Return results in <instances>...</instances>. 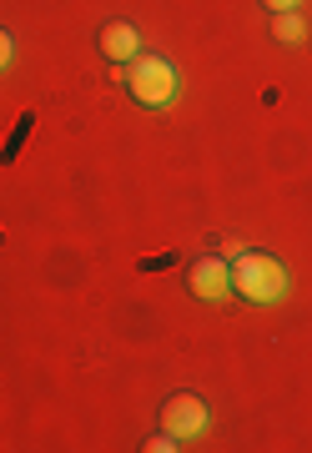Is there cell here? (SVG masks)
Instances as JSON below:
<instances>
[{
    "mask_svg": "<svg viewBox=\"0 0 312 453\" xmlns=\"http://www.w3.org/2000/svg\"><path fill=\"white\" fill-rule=\"evenodd\" d=\"M232 292L247 303H278V297H287V267L267 252H237L232 257Z\"/></svg>",
    "mask_w": 312,
    "mask_h": 453,
    "instance_id": "cell-1",
    "label": "cell"
},
{
    "mask_svg": "<svg viewBox=\"0 0 312 453\" xmlns=\"http://www.w3.org/2000/svg\"><path fill=\"white\" fill-rule=\"evenodd\" d=\"M126 91H132L141 106H171V96H177V65L166 61V56H151V50H141L132 65H126Z\"/></svg>",
    "mask_w": 312,
    "mask_h": 453,
    "instance_id": "cell-2",
    "label": "cell"
},
{
    "mask_svg": "<svg viewBox=\"0 0 312 453\" xmlns=\"http://www.w3.org/2000/svg\"><path fill=\"white\" fill-rule=\"evenodd\" d=\"M162 428L171 438H202L207 434V403H202L197 393H177V398H166Z\"/></svg>",
    "mask_w": 312,
    "mask_h": 453,
    "instance_id": "cell-3",
    "label": "cell"
},
{
    "mask_svg": "<svg viewBox=\"0 0 312 453\" xmlns=\"http://www.w3.org/2000/svg\"><path fill=\"white\" fill-rule=\"evenodd\" d=\"M192 292L202 303H222L232 292V257H202L192 267Z\"/></svg>",
    "mask_w": 312,
    "mask_h": 453,
    "instance_id": "cell-4",
    "label": "cell"
},
{
    "mask_svg": "<svg viewBox=\"0 0 312 453\" xmlns=\"http://www.w3.org/2000/svg\"><path fill=\"white\" fill-rule=\"evenodd\" d=\"M101 50H106V61L132 65L136 56H141V31H136L132 20H111V26L101 31Z\"/></svg>",
    "mask_w": 312,
    "mask_h": 453,
    "instance_id": "cell-5",
    "label": "cell"
},
{
    "mask_svg": "<svg viewBox=\"0 0 312 453\" xmlns=\"http://www.w3.org/2000/svg\"><path fill=\"white\" fill-rule=\"evenodd\" d=\"M272 41H282V46H302V41H308V26H302V16H297V11H282V16H272Z\"/></svg>",
    "mask_w": 312,
    "mask_h": 453,
    "instance_id": "cell-6",
    "label": "cell"
},
{
    "mask_svg": "<svg viewBox=\"0 0 312 453\" xmlns=\"http://www.w3.org/2000/svg\"><path fill=\"white\" fill-rule=\"evenodd\" d=\"M177 443H181V438H171V434H166V428H162V434L151 438L147 449H151V453H177Z\"/></svg>",
    "mask_w": 312,
    "mask_h": 453,
    "instance_id": "cell-7",
    "label": "cell"
},
{
    "mask_svg": "<svg viewBox=\"0 0 312 453\" xmlns=\"http://www.w3.org/2000/svg\"><path fill=\"white\" fill-rule=\"evenodd\" d=\"M11 56H16V46H11V31H0V71L11 65Z\"/></svg>",
    "mask_w": 312,
    "mask_h": 453,
    "instance_id": "cell-8",
    "label": "cell"
},
{
    "mask_svg": "<svg viewBox=\"0 0 312 453\" xmlns=\"http://www.w3.org/2000/svg\"><path fill=\"white\" fill-rule=\"evenodd\" d=\"M267 11H272V16H282V11H297V5H302V0H263Z\"/></svg>",
    "mask_w": 312,
    "mask_h": 453,
    "instance_id": "cell-9",
    "label": "cell"
}]
</instances>
